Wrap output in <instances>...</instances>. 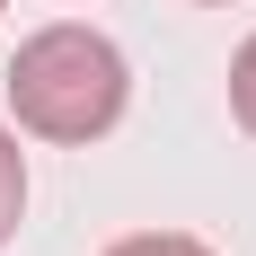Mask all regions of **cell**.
Here are the masks:
<instances>
[{"label": "cell", "instance_id": "3", "mask_svg": "<svg viewBox=\"0 0 256 256\" xmlns=\"http://www.w3.org/2000/svg\"><path fill=\"white\" fill-rule=\"evenodd\" d=\"M106 256H212L204 238H177V230H142V238H115Z\"/></svg>", "mask_w": 256, "mask_h": 256}, {"label": "cell", "instance_id": "1", "mask_svg": "<svg viewBox=\"0 0 256 256\" xmlns=\"http://www.w3.org/2000/svg\"><path fill=\"white\" fill-rule=\"evenodd\" d=\"M124 53L106 44L98 26H44V36H26L18 62H9V106H18L26 132H44V142H98L115 115H124Z\"/></svg>", "mask_w": 256, "mask_h": 256}, {"label": "cell", "instance_id": "4", "mask_svg": "<svg viewBox=\"0 0 256 256\" xmlns=\"http://www.w3.org/2000/svg\"><path fill=\"white\" fill-rule=\"evenodd\" d=\"M230 106H238V124L256 132V36L238 44V62H230Z\"/></svg>", "mask_w": 256, "mask_h": 256}, {"label": "cell", "instance_id": "2", "mask_svg": "<svg viewBox=\"0 0 256 256\" xmlns=\"http://www.w3.org/2000/svg\"><path fill=\"white\" fill-rule=\"evenodd\" d=\"M18 212H26V159H18V132L0 124V238L18 230Z\"/></svg>", "mask_w": 256, "mask_h": 256}]
</instances>
